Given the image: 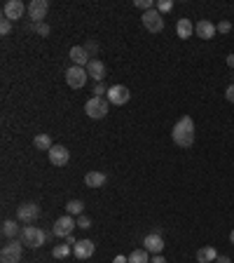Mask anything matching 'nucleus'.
Instances as JSON below:
<instances>
[{"instance_id": "f257e3e1", "label": "nucleus", "mask_w": 234, "mask_h": 263, "mask_svg": "<svg viewBox=\"0 0 234 263\" xmlns=\"http://www.w3.org/2000/svg\"><path fill=\"white\" fill-rule=\"evenodd\" d=\"M171 139H174V144L180 146V148H190V146L195 144V122H192L190 115H183V118L174 125Z\"/></svg>"}, {"instance_id": "f03ea898", "label": "nucleus", "mask_w": 234, "mask_h": 263, "mask_svg": "<svg viewBox=\"0 0 234 263\" xmlns=\"http://www.w3.org/2000/svg\"><path fill=\"white\" fill-rule=\"evenodd\" d=\"M19 242L23 247H31V249H40L47 242V233L38 226H23L21 235H19Z\"/></svg>"}, {"instance_id": "7ed1b4c3", "label": "nucleus", "mask_w": 234, "mask_h": 263, "mask_svg": "<svg viewBox=\"0 0 234 263\" xmlns=\"http://www.w3.org/2000/svg\"><path fill=\"white\" fill-rule=\"evenodd\" d=\"M108 104H110V101H105L103 96H92V99L84 104V113L92 120H101L108 115Z\"/></svg>"}, {"instance_id": "20e7f679", "label": "nucleus", "mask_w": 234, "mask_h": 263, "mask_svg": "<svg viewBox=\"0 0 234 263\" xmlns=\"http://www.w3.org/2000/svg\"><path fill=\"white\" fill-rule=\"evenodd\" d=\"M78 228V221L73 219V216H61V219H57L54 221V226H52V235L54 238H68V235H73V230Z\"/></svg>"}, {"instance_id": "39448f33", "label": "nucleus", "mask_w": 234, "mask_h": 263, "mask_svg": "<svg viewBox=\"0 0 234 263\" xmlns=\"http://www.w3.org/2000/svg\"><path fill=\"white\" fill-rule=\"evenodd\" d=\"M23 254V244L19 240H12L10 244H5L0 251V263H19Z\"/></svg>"}, {"instance_id": "423d86ee", "label": "nucleus", "mask_w": 234, "mask_h": 263, "mask_svg": "<svg viewBox=\"0 0 234 263\" xmlns=\"http://www.w3.org/2000/svg\"><path fill=\"white\" fill-rule=\"evenodd\" d=\"M40 216V207L35 202H23L17 207V221H21L26 226H33V221Z\"/></svg>"}, {"instance_id": "0eeeda50", "label": "nucleus", "mask_w": 234, "mask_h": 263, "mask_svg": "<svg viewBox=\"0 0 234 263\" xmlns=\"http://www.w3.org/2000/svg\"><path fill=\"white\" fill-rule=\"evenodd\" d=\"M87 78H89V73H87V68H82V66H70L68 71H66V83L73 89L84 87L87 85Z\"/></svg>"}, {"instance_id": "6e6552de", "label": "nucleus", "mask_w": 234, "mask_h": 263, "mask_svg": "<svg viewBox=\"0 0 234 263\" xmlns=\"http://www.w3.org/2000/svg\"><path fill=\"white\" fill-rule=\"evenodd\" d=\"M23 12H28V7L23 5L21 0H7V2H5V7H2V17H5V19H10V22L21 19Z\"/></svg>"}, {"instance_id": "1a4fd4ad", "label": "nucleus", "mask_w": 234, "mask_h": 263, "mask_svg": "<svg viewBox=\"0 0 234 263\" xmlns=\"http://www.w3.org/2000/svg\"><path fill=\"white\" fill-rule=\"evenodd\" d=\"M143 26L150 33H159L164 28V14H159L157 10H148V12L143 14Z\"/></svg>"}, {"instance_id": "9d476101", "label": "nucleus", "mask_w": 234, "mask_h": 263, "mask_svg": "<svg viewBox=\"0 0 234 263\" xmlns=\"http://www.w3.org/2000/svg\"><path fill=\"white\" fill-rule=\"evenodd\" d=\"M47 12H49L47 0H31V2H28V17L33 19V24H42V19L47 17Z\"/></svg>"}, {"instance_id": "9b49d317", "label": "nucleus", "mask_w": 234, "mask_h": 263, "mask_svg": "<svg viewBox=\"0 0 234 263\" xmlns=\"http://www.w3.org/2000/svg\"><path fill=\"white\" fill-rule=\"evenodd\" d=\"M129 99H131V94H129V89L124 85H113V87L108 89V101H110L113 106H124Z\"/></svg>"}, {"instance_id": "f8f14e48", "label": "nucleus", "mask_w": 234, "mask_h": 263, "mask_svg": "<svg viewBox=\"0 0 234 263\" xmlns=\"http://www.w3.org/2000/svg\"><path fill=\"white\" fill-rule=\"evenodd\" d=\"M68 160H70V153H68V148H66V146H58V144L52 146V151H49V162H52V165H57V167H66V165H68Z\"/></svg>"}, {"instance_id": "ddd939ff", "label": "nucleus", "mask_w": 234, "mask_h": 263, "mask_svg": "<svg viewBox=\"0 0 234 263\" xmlns=\"http://www.w3.org/2000/svg\"><path fill=\"white\" fill-rule=\"evenodd\" d=\"M143 249L150 251V254H162L164 251V238L162 235H157V233H148L145 235V240H143Z\"/></svg>"}, {"instance_id": "4468645a", "label": "nucleus", "mask_w": 234, "mask_h": 263, "mask_svg": "<svg viewBox=\"0 0 234 263\" xmlns=\"http://www.w3.org/2000/svg\"><path fill=\"white\" fill-rule=\"evenodd\" d=\"M87 73H89V78H92V80H96V83H103L108 68H105V64L101 59H92L89 64H87Z\"/></svg>"}, {"instance_id": "2eb2a0df", "label": "nucleus", "mask_w": 234, "mask_h": 263, "mask_svg": "<svg viewBox=\"0 0 234 263\" xmlns=\"http://www.w3.org/2000/svg\"><path fill=\"white\" fill-rule=\"evenodd\" d=\"M94 249H96V244H94L92 240H78V244L73 247V254H75L80 261H84V259H89L94 254Z\"/></svg>"}, {"instance_id": "dca6fc26", "label": "nucleus", "mask_w": 234, "mask_h": 263, "mask_svg": "<svg viewBox=\"0 0 234 263\" xmlns=\"http://www.w3.org/2000/svg\"><path fill=\"white\" fill-rule=\"evenodd\" d=\"M70 61H73V66H82V68H87V64H89V52L84 47H70Z\"/></svg>"}, {"instance_id": "f3484780", "label": "nucleus", "mask_w": 234, "mask_h": 263, "mask_svg": "<svg viewBox=\"0 0 234 263\" xmlns=\"http://www.w3.org/2000/svg\"><path fill=\"white\" fill-rule=\"evenodd\" d=\"M195 33H197L201 40H211V38L215 36L218 31H215V24H211L209 19H201V22L195 26Z\"/></svg>"}, {"instance_id": "a211bd4d", "label": "nucleus", "mask_w": 234, "mask_h": 263, "mask_svg": "<svg viewBox=\"0 0 234 263\" xmlns=\"http://www.w3.org/2000/svg\"><path fill=\"white\" fill-rule=\"evenodd\" d=\"M105 181H108V176L103 172H87V176H84L87 188H101V186H105Z\"/></svg>"}, {"instance_id": "6ab92c4d", "label": "nucleus", "mask_w": 234, "mask_h": 263, "mask_svg": "<svg viewBox=\"0 0 234 263\" xmlns=\"http://www.w3.org/2000/svg\"><path fill=\"white\" fill-rule=\"evenodd\" d=\"M176 33H178V38L187 40V38H192V33H195V24H192L190 19H178V24H176Z\"/></svg>"}, {"instance_id": "aec40b11", "label": "nucleus", "mask_w": 234, "mask_h": 263, "mask_svg": "<svg viewBox=\"0 0 234 263\" xmlns=\"http://www.w3.org/2000/svg\"><path fill=\"white\" fill-rule=\"evenodd\" d=\"M218 259V251H215V247H211V244H206V247H201V249L197 251V261L199 263H211Z\"/></svg>"}, {"instance_id": "412c9836", "label": "nucleus", "mask_w": 234, "mask_h": 263, "mask_svg": "<svg viewBox=\"0 0 234 263\" xmlns=\"http://www.w3.org/2000/svg\"><path fill=\"white\" fill-rule=\"evenodd\" d=\"M2 235H5L7 240H14L17 235H21V230H19V226H17V221H12V219L2 221Z\"/></svg>"}, {"instance_id": "4be33fe9", "label": "nucleus", "mask_w": 234, "mask_h": 263, "mask_svg": "<svg viewBox=\"0 0 234 263\" xmlns=\"http://www.w3.org/2000/svg\"><path fill=\"white\" fill-rule=\"evenodd\" d=\"M66 214L68 216H82L84 214V202H82V200H68V204H66Z\"/></svg>"}, {"instance_id": "5701e85b", "label": "nucleus", "mask_w": 234, "mask_h": 263, "mask_svg": "<svg viewBox=\"0 0 234 263\" xmlns=\"http://www.w3.org/2000/svg\"><path fill=\"white\" fill-rule=\"evenodd\" d=\"M33 146L38 148V151H47V153H49L54 144H52V139H49L47 134H38V136L33 139Z\"/></svg>"}, {"instance_id": "b1692460", "label": "nucleus", "mask_w": 234, "mask_h": 263, "mask_svg": "<svg viewBox=\"0 0 234 263\" xmlns=\"http://www.w3.org/2000/svg\"><path fill=\"white\" fill-rule=\"evenodd\" d=\"M129 263H150V251L134 249L131 254H129Z\"/></svg>"}, {"instance_id": "393cba45", "label": "nucleus", "mask_w": 234, "mask_h": 263, "mask_svg": "<svg viewBox=\"0 0 234 263\" xmlns=\"http://www.w3.org/2000/svg\"><path fill=\"white\" fill-rule=\"evenodd\" d=\"M70 254V244H57L54 249H52V256L54 259H66Z\"/></svg>"}, {"instance_id": "a878e982", "label": "nucleus", "mask_w": 234, "mask_h": 263, "mask_svg": "<svg viewBox=\"0 0 234 263\" xmlns=\"http://www.w3.org/2000/svg\"><path fill=\"white\" fill-rule=\"evenodd\" d=\"M171 10H174V2H171V0H159V2H157V12L159 14L171 12Z\"/></svg>"}, {"instance_id": "bb28decb", "label": "nucleus", "mask_w": 234, "mask_h": 263, "mask_svg": "<svg viewBox=\"0 0 234 263\" xmlns=\"http://www.w3.org/2000/svg\"><path fill=\"white\" fill-rule=\"evenodd\" d=\"M31 28H33L35 33H38V36H42V38H47V36H49V26H47L45 22H42V24H33V26H31Z\"/></svg>"}, {"instance_id": "cd10ccee", "label": "nucleus", "mask_w": 234, "mask_h": 263, "mask_svg": "<svg viewBox=\"0 0 234 263\" xmlns=\"http://www.w3.org/2000/svg\"><path fill=\"white\" fill-rule=\"evenodd\" d=\"M215 31H218V33H230V31H232V24H230L227 19H222L220 24H215Z\"/></svg>"}, {"instance_id": "c85d7f7f", "label": "nucleus", "mask_w": 234, "mask_h": 263, "mask_svg": "<svg viewBox=\"0 0 234 263\" xmlns=\"http://www.w3.org/2000/svg\"><path fill=\"white\" fill-rule=\"evenodd\" d=\"M78 228H84V230H89V228H92V219H89V216H78Z\"/></svg>"}, {"instance_id": "c756f323", "label": "nucleus", "mask_w": 234, "mask_h": 263, "mask_svg": "<svg viewBox=\"0 0 234 263\" xmlns=\"http://www.w3.org/2000/svg\"><path fill=\"white\" fill-rule=\"evenodd\" d=\"M108 89H110V87H105L103 83H96V85H94V96H103V94H108Z\"/></svg>"}, {"instance_id": "7c9ffc66", "label": "nucleus", "mask_w": 234, "mask_h": 263, "mask_svg": "<svg viewBox=\"0 0 234 263\" xmlns=\"http://www.w3.org/2000/svg\"><path fill=\"white\" fill-rule=\"evenodd\" d=\"M82 47L87 49L89 54H96V52H98V43H96V40H87V43H84Z\"/></svg>"}, {"instance_id": "2f4dec72", "label": "nucleus", "mask_w": 234, "mask_h": 263, "mask_svg": "<svg viewBox=\"0 0 234 263\" xmlns=\"http://www.w3.org/2000/svg\"><path fill=\"white\" fill-rule=\"evenodd\" d=\"M10 31H12V22H10V19H5V17H2V22H0V33H2V36H7Z\"/></svg>"}, {"instance_id": "473e14b6", "label": "nucleus", "mask_w": 234, "mask_h": 263, "mask_svg": "<svg viewBox=\"0 0 234 263\" xmlns=\"http://www.w3.org/2000/svg\"><path fill=\"white\" fill-rule=\"evenodd\" d=\"M134 5H136V7H140V10H145V12H148V10H152V0H136Z\"/></svg>"}, {"instance_id": "72a5a7b5", "label": "nucleus", "mask_w": 234, "mask_h": 263, "mask_svg": "<svg viewBox=\"0 0 234 263\" xmlns=\"http://www.w3.org/2000/svg\"><path fill=\"white\" fill-rule=\"evenodd\" d=\"M225 99H227V101H230V104H234V83L230 85V87H227V89H225Z\"/></svg>"}, {"instance_id": "f704fd0d", "label": "nucleus", "mask_w": 234, "mask_h": 263, "mask_svg": "<svg viewBox=\"0 0 234 263\" xmlns=\"http://www.w3.org/2000/svg\"><path fill=\"white\" fill-rule=\"evenodd\" d=\"M150 263H166V259H164V256H159V254H155V256L150 259Z\"/></svg>"}, {"instance_id": "c9c22d12", "label": "nucleus", "mask_w": 234, "mask_h": 263, "mask_svg": "<svg viewBox=\"0 0 234 263\" xmlns=\"http://www.w3.org/2000/svg\"><path fill=\"white\" fill-rule=\"evenodd\" d=\"M66 244H70V247H75V244H78V240L73 238V235H68V238H66Z\"/></svg>"}, {"instance_id": "e433bc0d", "label": "nucleus", "mask_w": 234, "mask_h": 263, "mask_svg": "<svg viewBox=\"0 0 234 263\" xmlns=\"http://www.w3.org/2000/svg\"><path fill=\"white\" fill-rule=\"evenodd\" d=\"M215 261H218V263H232V259H230V256H218Z\"/></svg>"}, {"instance_id": "4c0bfd02", "label": "nucleus", "mask_w": 234, "mask_h": 263, "mask_svg": "<svg viewBox=\"0 0 234 263\" xmlns=\"http://www.w3.org/2000/svg\"><path fill=\"white\" fill-rule=\"evenodd\" d=\"M227 66L234 71V54H227Z\"/></svg>"}, {"instance_id": "58836bf2", "label": "nucleus", "mask_w": 234, "mask_h": 263, "mask_svg": "<svg viewBox=\"0 0 234 263\" xmlns=\"http://www.w3.org/2000/svg\"><path fill=\"white\" fill-rule=\"evenodd\" d=\"M113 263H129V259H124V256H115V261Z\"/></svg>"}, {"instance_id": "ea45409f", "label": "nucleus", "mask_w": 234, "mask_h": 263, "mask_svg": "<svg viewBox=\"0 0 234 263\" xmlns=\"http://www.w3.org/2000/svg\"><path fill=\"white\" fill-rule=\"evenodd\" d=\"M230 242H232V244H234V230H232V233H230Z\"/></svg>"}]
</instances>
